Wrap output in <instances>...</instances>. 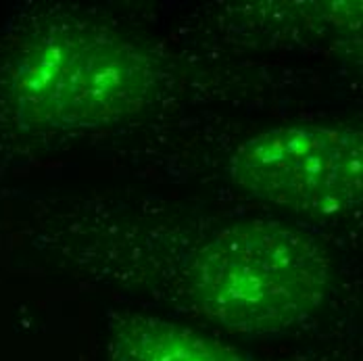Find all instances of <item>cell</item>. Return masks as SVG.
Here are the masks:
<instances>
[{"label": "cell", "instance_id": "6da1fadb", "mask_svg": "<svg viewBox=\"0 0 363 361\" xmlns=\"http://www.w3.org/2000/svg\"><path fill=\"white\" fill-rule=\"evenodd\" d=\"M65 270L159 299L234 334H282L334 287L320 238L261 217L69 203Z\"/></svg>", "mask_w": 363, "mask_h": 361}, {"label": "cell", "instance_id": "7a4b0ae2", "mask_svg": "<svg viewBox=\"0 0 363 361\" xmlns=\"http://www.w3.org/2000/svg\"><path fill=\"white\" fill-rule=\"evenodd\" d=\"M163 61L103 21L55 15L17 38L0 67V103L23 134L73 136L125 126L167 92Z\"/></svg>", "mask_w": 363, "mask_h": 361}, {"label": "cell", "instance_id": "3957f363", "mask_svg": "<svg viewBox=\"0 0 363 361\" xmlns=\"http://www.w3.org/2000/svg\"><path fill=\"white\" fill-rule=\"evenodd\" d=\"M228 178L249 196L294 216H351L363 196L362 130L324 123L263 130L230 155Z\"/></svg>", "mask_w": 363, "mask_h": 361}, {"label": "cell", "instance_id": "277c9868", "mask_svg": "<svg viewBox=\"0 0 363 361\" xmlns=\"http://www.w3.org/2000/svg\"><path fill=\"white\" fill-rule=\"evenodd\" d=\"M109 361H249L218 338L155 316H128L111 326Z\"/></svg>", "mask_w": 363, "mask_h": 361}]
</instances>
